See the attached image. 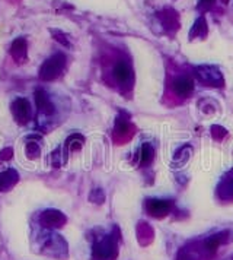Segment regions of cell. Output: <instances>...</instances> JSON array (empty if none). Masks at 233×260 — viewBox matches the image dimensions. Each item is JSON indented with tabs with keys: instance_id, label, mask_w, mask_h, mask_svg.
I'll return each instance as SVG.
<instances>
[{
	"instance_id": "cell-23",
	"label": "cell",
	"mask_w": 233,
	"mask_h": 260,
	"mask_svg": "<svg viewBox=\"0 0 233 260\" xmlns=\"http://www.w3.org/2000/svg\"><path fill=\"white\" fill-rule=\"evenodd\" d=\"M11 152H12L11 149H6V151H3V152H2V155H0V159H9V158L12 156Z\"/></svg>"
},
{
	"instance_id": "cell-7",
	"label": "cell",
	"mask_w": 233,
	"mask_h": 260,
	"mask_svg": "<svg viewBox=\"0 0 233 260\" xmlns=\"http://www.w3.org/2000/svg\"><path fill=\"white\" fill-rule=\"evenodd\" d=\"M146 208H147V212L150 213L151 216H154V218H163V216H166L168 212H169L171 205H169V202L166 201L150 199V201L147 202Z\"/></svg>"
},
{
	"instance_id": "cell-16",
	"label": "cell",
	"mask_w": 233,
	"mask_h": 260,
	"mask_svg": "<svg viewBox=\"0 0 233 260\" xmlns=\"http://www.w3.org/2000/svg\"><path fill=\"white\" fill-rule=\"evenodd\" d=\"M25 155H26L29 159H36V158H40V155H41V148H40V145H38V139H35V141H31V138L28 139V142L25 145Z\"/></svg>"
},
{
	"instance_id": "cell-5",
	"label": "cell",
	"mask_w": 233,
	"mask_h": 260,
	"mask_svg": "<svg viewBox=\"0 0 233 260\" xmlns=\"http://www.w3.org/2000/svg\"><path fill=\"white\" fill-rule=\"evenodd\" d=\"M12 113L19 124H26L31 118V106H29L28 100H25V98L15 100V103L12 104Z\"/></svg>"
},
{
	"instance_id": "cell-22",
	"label": "cell",
	"mask_w": 233,
	"mask_h": 260,
	"mask_svg": "<svg viewBox=\"0 0 233 260\" xmlns=\"http://www.w3.org/2000/svg\"><path fill=\"white\" fill-rule=\"evenodd\" d=\"M53 34H54V38L57 40L58 43H61L63 46H66V47H69L70 43L66 40V37H64V34L63 32H60V31H53Z\"/></svg>"
},
{
	"instance_id": "cell-19",
	"label": "cell",
	"mask_w": 233,
	"mask_h": 260,
	"mask_svg": "<svg viewBox=\"0 0 233 260\" xmlns=\"http://www.w3.org/2000/svg\"><path fill=\"white\" fill-rule=\"evenodd\" d=\"M221 243H223V234H219V236H213L207 238V241L204 243V248L207 250V251H214V250H217L219 246H220Z\"/></svg>"
},
{
	"instance_id": "cell-20",
	"label": "cell",
	"mask_w": 233,
	"mask_h": 260,
	"mask_svg": "<svg viewBox=\"0 0 233 260\" xmlns=\"http://www.w3.org/2000/svg\"><path fill=\"white\" fill-rule=\"evenodd\" d=\"M128 130H130V124H128V121H126L124 118H118L115 124L116 135H120V136H126V135L128 133Z\"/></svg>"
},
{
	"instance_id": "cell-8",
	"label": "cell",
	"mask_w": 233,
	"mask_h": 260,
	"mask_svg": "<svg viewBox=\"0 0 233 260\" xmlns=\"http://www.w3.org/2000/svg\"><path fill=\"white\" fill-rule=\"evenodd\" d=\"M172 88H174L175 94L176 95H179V96H188V95L194 91V82L188 76H179V78H176L174 81Z\"/></svg>"
},
{
	"instance_id": "cell-6",
	"label": "cell",
	"mask_w": 233,
	"mask_h": 260,
	"mask_svg": "<svg viewBox=\"0 0 233 260\" xmlns=\"http://www.w3.org/2000/svg\"><path fill=\"white\" fill-rule=\"evenodd\" d=\"M159 21L169 34H174L179 28V16L174 9H165L163 12L159 13Z\"/></svg>"
},
{
	"instance_id": "cell-15",
	"label": "cell",
	"mask_w": 233,
	"mask_h": 260,
	"mask_svg": "<svg viewBox=\"0 0 233 260\" xmlns=\"http://www.w3.org/2000/svg\"><path fill=\"white\" fill-rule=\"evenodd\" d=\"M85 142V138L79 135V133H74L67 138V141L64 143V148L67 149V152H74V151H79L82 148V145Z\"/></svg>"
},
{
	"instance_id": "cell-11",
	"label": "cell",
	"mask_w": 233,
	"mask_h": 260,
	"mask_svg": "<svg viewBox=\"0 0 233 260\" xmlns=\"http://www.w3.org/2000/svg\"><path fill=\"white\" fill-rule=\"evenodd\" d=\"M217 193H219L220 199H223V201L233 199V171L223 177L219 187H217Z\"/></svg>"
},
{
	"instance_id": "cell-24",
	"label": "cell",
	"mask_w": 233,
	"mask_h": 260,
	"mask_svg": "<svg viewBox=\"0 0 233 260\" xmlns=\"http://www.w3.org/2000/svg\"><path fill=\"white\" fill-rule=\"evenodd\" d=\"M221 2H223V3H227V2H229V0H221Z\"/></svg>"
},
{
	"instance_id": "cell-14",
	"label": "cell",
	"mask_w": 233,
	"mask_h": 260,
	"mask_svg": "<svg viewBox=\"0 0 233 260\" xmlns=\"http://www.w3.org/2000/svg\"><path fill=\"white\" fill-rule=\"evenodd\" d=\"M206 36H207V22L203 16H200L189 31V40L192 41L196 38H204Z\"/></svg>"
},
{
	"instance_id": "cell-3",
	"label": "cell",
	"mask_w": 233,
	"mask_h": 260,
	"mask_svg": "<svg viewBox=\"0 0 233 260\" xmlns=\"http://www.w3.org/2000/svg\"><path fill=\"white\" fill-rule=\"evenodd\" d=\"M196 75L200 81H203L207 85H211V86H221L224 82L220 71L214 66H198L196 69Z\"/></svg>"
},
{
	"instance_id": "cell-12",
	"label": "cell",
	"mask_w": 233,
	"mask_h": 260,
	"mask_svg": "<svg viewBox=\"0 0 233 260\" xmlns=\"http://www.w3.org/2000/svg\"><path fill=\"white\" fill-rule=\"evenodd\" d=\"M18 178H19V174L18 171L15 170H6L5 173L0 174V191L2 190H9L11 187H13L16 183H18Z\"/></svg>"
},
{
	"instance_id": "cell-2",
	"label": "cell",
	"mask_w": 233,
	"mask_h": 260,
	"mask_svg": "<svg viewBox=\"0 0 233 260\" xmlns=\"http://www.w3.org/2000/svg\"><path fill=\"white\" fill-rule=\"evenodd\" d=\"M118 253L116 238L112 234L106 236L93 246V259L95 260H114Z\"/></svg>"
},
{
	"instance_id": "cell-13",
	"label": "cell",
	"mask_w": 233,
	"mask_h": 260,
	"mask_svg": "<svg viewBox=\"0 0 233 260\" xmlns=\"http://www.w3.org/2000/svg\"><path fill=\"white\" fill-rule=\"evenodd\" d=\"M26 41L23 40V38H16L13 43H12V48H11V53H12V57L16 60V61H23V60L26 59Z\"/></svg>"
},
{
	"instance_id": "cell-9",
	"label": "cell",
	"mask_w": 233,
	"mask_h": 260,
	"mask_svg": "<svg viewBox=\"0 0 233 260\" xmlns=\"http://www.w3.org/2000/svg\"><path fill=\"white\" fill-rule=\"evenodd\" d=\"M35 103H36L38 111H40L41 114L50 116V114L54 113V106H53V103L50 101L48 95H47L43 89L35 91Z\"/></svg>"
},
{
	"instance_id": "cell-1",
	"label": "cell",
	"mask_w": 233,
	"mask_h": 260,
	"mask_svg": "<svg viewBox=\"0 0 233 260\" xmlns=\"http://www.w3.org/2000/svg\"><path fill=\"white\" fill-rule=\"evenodd\" d=\"M66 64V57L61 53H56L54 56H51L50 59H47L41 69H40V78L43 81H54L61 75V72L64 69Z\"/></svg>"
},
{
	"instance_id": "cell-18",
	"label": "cell",
	"mask_w": 233,
	"mask_h": 260,
	"mask_svg": "<svg viewBox=\"0 0 233 260\" xmlns=\"http://www.w3.org/2000/svg\"><path fill=\"white\" fill-rule=\"evenodd\" d=\"M153 155H154V151L151 148L149 143H144L140 149V164L141 166H147L150 164L151 159H153Z\"/></svg>"
},
{
	"instance_id": "cell-21",
	"label": "cell",
	"mask_w": 233,
	"mask_h": 260,
	"mask_svg": "<svg viewBox=\"0 0 233 260\" xmlns=\"http://www.w3.org/2000/svg\"><path fill=\"white\" fill-rule=\"evenodd\" d=\"M214 3H216V0H198L197 8L200 9V11L206 12V11H209L210 8H211Z\"/></svg>"
},
{
	"instance_id": "cell-17",
	"label": "cell",
	"mask_w": 233,
	"mask_h": 260,
	"mask_svg": "<svg viewBox=\"0 0 233 260\" xmlns=\"http://www.w3.org/2000/svg\"><path fill=\"white\" fill-rule=\"evenodd\" d=\"M66 161H67V149L64 146H60L51 154V162L54 167L64 166Z\"/></svg>"
},
{
	"instance_id": "cell-4",
	"label": "cell",
	"mask_w": 233,
	"mask_h": 260,
	"mask_svg": "<svg viewBox=\"0 0 233 260\" xmlns=\"http://www.w3.org/2000/svg\"><path fill=\"white\" fill-rule=\"evenodd\" d=\"M40 222L46 228L57 230L66 224V215L57 209H47L46 212H43V215L40 216Z\"/></svg>"
},
{
	"instance_id": "cell-10",
	"label": "cell",
	"mask_w": 233,
	"mask_h": 260,
	"mask_svg": "<svg viewBox=\"0 0 233 260\" xmlns=\"http://www.w3.org/2000/svg\"><path fill=\"white\" fill-rule=\"evenodd\" d=\"M114 78L116 79V82L121 83V85H130L131 83L133 72H131L127 63H124V61L116 63L115 68H114Z\"/></svg>"
}]
</instances>
